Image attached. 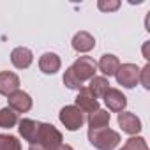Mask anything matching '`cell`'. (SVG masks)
Listing matches in <instances>:
<instances>
[{
	"label": "cell",
	"mask_w": 150,
	"mask_h": 150,
	"mask_svg": "<svg viewBox=\"0 0 150 150\" xmlns=\"http://www.w3.org/2000/svg\"><path fill=\"white\" fill-rule=\"evenodd\" d=\"M18 124V113L13 111L11 108H2L0 110V127L2 129H11Z\"/></svg>",
	"instance_id": "cell-18"
},
{
	"label": "cell",
	"mask_w": 150,
	"mask_h": 150,
	"mask_svg": "<svg viewBox=\"0 0 150 150\" xmlns=\"http://www.w3.org/2000/svg\"><path fill=\"white\" fill-rule=\"evenodd\" d=\"M58 118L67 131H78L85 124V117L76 106H64L58 113Z\"/></svg>",
	"instance_id": "cell-4"
},
{
	"label": "cell",
	"mask_w": 150,
	"mask_h": 150,
	"mask_svg": "<svg viewBox=\"0 0 150 150\" xmlns=\"http://www.w3.org/2000/svg\"><path fill=\"white\" fill-rule=\"evenodd\" d=\"M64 85L67 87V88H71V90H81L85 85L74 76V72H72V69L69 67L67 71H65V74H64Z\"/></svg>",
	"instance_id": "cell-20"
},
{
	"label": "cell",
	"mask_w": 150,
	"mask_h": 150,
	"mask_svg": "<svg viewBox=\"0 0 150 150\" xmlns=\"http://www.w3.org/2000/svg\"><path fill=\"white\" fill-rule=\"evenodd\" d=\"M74 106H76L81 113H94V111H97L99 110V101L92 96V92L87 88V87H83L81 90H80V94H78V97L74 99Z\"/></svg>",
	"instance_id": "cell-7"
},
{
	"label": "cell",
	"mask_w": 150,
	"mask_h": 150,
	"mask_svg": "<svg viewBox=\"0 0 150 150\" xmlns=\"http://www.w3.org/2000/svg\"><path fill=\"white\" fill-rule=\"evenodd\" d=\"M88 141L97 150H113L120 143V134L113 129H108V127L88 129Z\"/></svg>",
	"instance_id": "cell-1"
},
{
	"label": "cell",
	"mask_w": 150,
	"mask_h": 150,
	"mask_svg": "<svg viewBox=\"0 0 150 150\" xmlns=\"http://www.w3.org/2000/svg\"><path fill=\"white\" fill-rule=\"evenodd\" d=\"M7 108H11L16 113H27L32 110V97L23 90H16L11 96H7Z\"/></svg>",
	"instance_id": "cell-6"
},
{
	"label": "cell",
	"mask_w": 150,
	"mask_h": 150,
	"mask_svg": "<svg viewBox=\"0 0 150 150\" xmlns=\"http://www.w3.org/2000/svg\"><path fill=\"white\" fill-rule=\"evenodd\" d=\"M120 150H122V148H120Z\"/></svg>",
	"instance_id": "cell-26"
},
{
	"label": "cell",
	"mask_w": 150,
	"mask_h": 150,
	"mask_svg": "<svg viewBox=\"0 0 150 150\" xmlns=\"http://www.w3.org/2000/svg\"><path fill=\"white\" fill-rule=\"evenodd\" d=\"M74 76H76L81 83L90 81L96 76V71H97V62L92 57H80L76 62L71 65Z\"/></svg>",
	"instance_id": "cell-3"
},
{
	"label": "cell",
	"mask_w": 150,
	"mask_h": 150,
	"mask_svg": "<svg viewBox=\"0 0 150 150\" xmlns=\"http://www.w3.org/2000/svg\"><path fill=\"white\" fill-rule=\"evenodd\" d=\"M28 150H46V148H44V146H41V145H37V143H35V145H30V146H28Z\"/></svg>",
	"instance_id": "cell-24"
},
{
	"label": "cell",
	"mask_w": 150,
	"mask_h": 150,
	"mask_svg": "<svg viewBox=\"0 0 150 150\" xmlns=\"http://www.w3.org/2000/svg\"><path fill=\"white\" fill-rule=\"evenodd\" d=\"M64 138L62 132L53 125V124H42L39 127V134H37V145L44 146L46 150H55L62 145Z\"/></svg>",
	"instance_id": "cell-2"
},
{
	"label": "cell",
	"mask_w": 150,
	"mask_h": 150,
	"mask_svg": "<svg viewBox=\"0 0 150 150\" xmlns=\"http://www.w3.org/2000/svg\"><path fill=\"white\" fill-rule=\"evenodd\" d=\"M115 76H117L118 85H122L125 88H132L139 81V67L136 64H120Z\"/></svg>",
	"instance_id": "cell-5"
},
{
	"label": "cell",
	"mask_w": 150,
	"mask_h": 150,
	"mask_svg": "<svg viewBox=\"0 0 150 150\" xmlns=\"http://www.w3.org/2000/svg\"><path fill=\"white\" fill-rule=\"evenodd\" d=\"M104 103L108 106L110 111H115V113H122L127 106V97L118 90V88H110L106 94H104Z\"/></svg>",
	"instance_id": "cell-9"
},
{
	"label": "cell",
	"mask_w": 150,
	"mask_h": 150,
	"mask_svg": "<svg viewBox=\"0 0 150 150\" xmlns=\"http://www.w3.org/2000/svg\"><path fill=\"white\" fill-rule=\"evenodd\" d=\"M72 48H74V51H78V53H88L90 50L96 48V39H94L92 34L81 30V32H78L76 35L72 37Z\"/></svg>",
	"instance_id": "cell-13"
},
{
	"label": "cell",
	"mask_w": 150,
	"mask_h": 150,
	"mask_svg": "<svg viewBox=\"0 0 150 150\" xmlns=\"http://www.w3.org/2000/svg\"><path fill=\"white\" fill-rule=\"evenodd\" d=\"M97 67H99V71L104 74V78H106V76L110 78V76H115L117 69L120 67V60H118L115 55L106 53V55H103V57H101V60H99Z\"/></svg>",
	"instance_id": "cell-15"
},
{
	"label": "cell",
	"mask_w": 150,
	"mask_h": 150,
	"mask_svg": "<svg viewBox=\"0 0 150 150\" xmlns=\"http://www.w3.org/2000/svg\"><path fill=\"white\" fill-rule=\"evenodd\" d=\"M122 150H148V146L143 138L136 136V138H129L125 141V145L122 146Z\"/></svg>",
	"instance_id": "cell-21"
},
{
	"label": "cell",
	"mask_w": 150,
	"mask_h": 150,
	"mask_svg": "<svg viewBox=\"0 0 150 150\" xmlns=\"http://www.w3.org/2000/svg\"><path fill=\"white\" fill-rule=\"evenodd\" d=\"M39 127H41V122H37V120H32V118H21V120H18V131H20L21 138L25 141H28L30 145L37 143Z\"/></svg>",
	"instance_id": "cell-8"
},
{
	"label": "cell",
	"mask_w": 150,
	"mask_h": 150,
	"mask_svg": "<svg viewBox=\"0 0 150 150\" xmlns=\"http://www.w3.org/2000/svg\"><path fill=\"white\" fill-rule=\"evenodd\" d=\"M90 92H92V96L97 99V97H104V94L110 90V81L104 78V76H94L92 80H90V85L87 87Z\"/></svg>",
	"instance_id": "cell-16"
},
{
	"label": "cell",
	"mask_w": 150,
	"mask_h": 150,
	"mask_svg": "<svg viewBox=\"0 0 150 150\" xmlns=\"http://www.w3.org/2000/svg\"><path fill=\"white\" fill-rule=\"evenodd\" d=\"M32 60H34V53L28 48H25V46H18L11 53V62H13V65L16 69H27V67H30Z\"/></svg>",
	"instance_id": "cell-11"
},
{
	"label": "cell",
	"mask_w": 150,
	"mask_h": 150,
	"mask_svg": "<svg viewBox=\"0 0 150 150\" xmlns=\"http://www.w3.org/2000/svg\"><path fill=\"white\" fill-rule=\"evenodd\" d=\"M60 65H62V62H60V57L57 53L48 51V53L41 55V58H39V69L44 74H55L57 71H60Z\"/></svg>",
	"instance_id": "cell-14"
},
{
	"label": "cell",
	"mask_w": 150,
	"mask_h": 150,
	"mask_svg": "<svg viewBox=\"0 0 150 150\" xmlns=\"http://www.w3.org/2000/svg\"><path fill=\"white\" fill-rule=\"evenodd\" d=\"M16 90H20V78L14 72L2 71L0 72V94L2 96H11Z\"/></svg>",
	"instance_id": "cell-12"
},
{
	"label": "cell",
	"mask_w": 150,
	"mask_h": 150,
	"mask_svg": "<svg viewBox=\"0 0 150 150\" xmlns=\"http://www.w3.org/2000/svg\"><path fill=\"white\" fill-rule=\"evenodd\" d=\"M0 150H21V143L13 134H0Z\"/></svg>",
	"instance_id": "cell-19"
},
{
	"label": "cell",
	"mask_w": 150,
	"mask_h": 150,
	"mask_svg": "<svg viewBox=\"0 0 150 150\" xmlns=\"http://www.w3.org/2000/svg\"><path fill=\"white\" fill-rule=\"evenodd\" d=\"M97 7L101 11H104V13H110V11H117L120 7V2H118V0H113V2H104V0H99Z\"/></svg>",
	"instance_id": "cell-22"
},
{
	"label": "cell",
	"mask_w": 150,
	"mask_h": 150,
	"mask_svg": "<svg viewBox=\"0 0 150 150\" xmlns=\"http://www.w3.org/2000/svg\"><path fill=\"white\" fill-rule=\"evenodd\" d=\"M118 125L127 134H138L141 131V120L134 113H129V111L118 113Z\"/></svg>",
	"instance_id": "cell-10"
},
{
	"label": "cell",
	"mask_w": 150,
	"mask_h": 150,
	"mask_svg": "<svg viewBox=\"0 0 150 150\" xmlns=\"http://www.w3.org/2000/svg\"><path fill=\"white\" fill-rule=\"evenodd\" d=\"M139 81L143 83V87L148 90L150 88V65L146 64L143 69H139Z\"/></svg>",
	"instance_id": "cell-23"
},
{
	"label": "cell",
	"mask_w": 150,
	"mask_h": 150,
	"mask_svg": "<svg viewBox=\"0 0 150 150\" xmlns=\"http://www.w3.org/2000/svg\"><path fill=\"white\" fill-rule=\"evenodd\" d=\"M110 118H111V117H110L108 111L97 110V111H94V113L88 115L87 122H88V127H90V129H101V127H108Z\"/></svg>",
	"instance_id": "cell-17"
},
{
	"label": "cell",
	"mask_w": 150,
	"mask_h": 150,
	"mask_svg": "<svg viewBox=\"0 0 150 150\" xmlns=\"http://www.w3.org/2000/svg\"><path fill=\"white\" fill-rule=\"evenodd\" d=\"M55 150H74V148H72L71 145H64V143H62V145H60L58 148H55Z\"/></svg>",
	"instance_id": "cell-25"
}]
</instances>
